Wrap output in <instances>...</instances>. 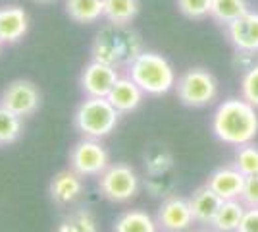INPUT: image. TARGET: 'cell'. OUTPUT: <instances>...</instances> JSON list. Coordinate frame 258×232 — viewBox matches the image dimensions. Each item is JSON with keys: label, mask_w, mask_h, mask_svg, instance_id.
<instances>
[{"label": "cell", "mask_w": 258, "mask_h": 232, "mask_svg": "<svg viewBox=\"0 0 258 232\" xmlns=\"http://www.w3.org/2000/svg\"><path fill=\"white\" fill-rule=\"evenodd\" d=\"M212 130L220 142L241 147L252 144L258 133V109L243 97H231L218 105Z\"/></svg>", "instance_id": "obj_1"}, {"label": "cell", "mask_w": 258, "mask_h": 232, "mask_svg": "<svg viewBox=\"0 0 258 232\" xmlns=\"http://www.w3.org/2000/svg\"><path fill=\"white\" fill-rule=\"evenodd\" d=\"M143 53V43L137 31L129 25L108 22L95 37L93 60L104 62L114 68H127Z\"/></svg>", "instance_id": "obj_2"}, {"label": "cell", "mask_w": 258, "mask_h": 232, "mask_svg": "<svg viewBox=\"0 0 258 232\" xmlns=\"http://www.w3.org/2000/svg\"><path fill=\"white\" fill-rule=\"evenodd\" d=\"M127 76L147 95H152V97L170 93L172 89H175V83H177V76L170 60L152 51H143L129 64Z\"/></svg>", "instance_id": "obj_3"}, {"label": "cell", "mask_w": 258, "mask_h": 232, "mask_svg": "<svg viewBox=\"0 0 258 232\" xmlns=\"http://www.w3.org/2000/svg\"><path fill=\"white\" fill-rule=\"evenodd\" d=\"M121 112L108 101V97H87L76 111L74 122L77 132L85 137L100 140L114 132Z\"/></svg>", "instance_id": "obj_4"}, {"label": "cell", "mask_w": 258, "mask_h": 232, "mask_svg": "<svg viewBox=\"0 0 258 232\" xmlns=\"http://www.w3.org/2000/svg\"><path fill=\"white\" fill-rule=\"evenodd\" d=\"M175 93L185 107L201 109L218 97V81L205 68H189L177 77Z\"/></svg>", "instance_id": "obj_5"}, {"label": "cell", "mask_w": 258, "mask_h": 232, "mask_svg": "<svg viewBox=\"0 0 258 232\" xmlns=\"http://www.w3.org/2000/svg\"><path fill=\"white\" fill-rule=\"evenodd\" d=\"M98 190L102 198L114 203H123L137 196L139 192V178L129 165L116 163L108 165V168L98 178Z\"/></svg>", "instance_id": "obj_6"}, {"label": "cell", "mask_w": 258, "mask_h": 232, "mask_svg": "<svg viewBox=\"0 0 258 232\" xmlns=\"http://www.w3.org/2000/svg\"><path fill=\"white\" fill-rule=\"evenodd\" d=\"M70 166L79 176H100L108 168V153L97 140L85 137L70 151Z\"/></svg>", "instance_id": "obj_7"}, {"label": "cell", "mask_w": 258, "mask_h": 232, "mask_svg": "<svg viewBox=\"0 0 258 232\" xmlns=\"http://www.w3.org/2000/svg\"><path fill=\"white\" fill-rule=\"evenodd\" d=\"M0 105L8 111L16 112L18 116H31L39 111L41 105V93L37 85L29 79H16L2 91Z\"/></svg>", "instance_id": "obj_8"}, {"label": "cell", "mask_w": 258, "mask_h": 232, "mask_svg": "<svg viewBox=\"0 0 258 232\" xmlns=\"http://www.w3.org/2000/svg\"><path fill=\"white\" fill-rule=\"evenodd\" d=\"M118 79V68L93 60L83 68L79 83H81V91L85 93V97H108V93L112 91Z\"/></svg>", "instance_id": "obj_9"}, {"label": "cell", "mask_w": 258, "mask_h": 232, "mask_svg": "<svg viewBox=\"0 0 258 232\" xmlns=\"http://www.w3.org/2000/svg\"><path fill=\"white\" fill-rule=\"evenodd\" d=\"M195 222L193 211L189 205V199L172 196L164 199L156 215V224L164 232H183Z\"/></svg>", "instance_id": "obj_10"}, {"label": "cell", "mask_w": 258, "mask_h": 232, "mask_svg": "<svg viewBox=\"0 0 258 232\" xmlns=\"http://www.w3.org/2000/svg\"><path fill=\"white\" fill-rule=\"evenodd\" d=\"M227 39L239 51L258 53V12L248 10L226 27Z\"/></svg>", "instance_id": "obj_11"}, {"label": "cell", "mask_w": 258, "mask_h": 232, "mask_svg": "<svg viewBox=\"0 0 258 232\" xmlns=\"http://www.w3.org/2000/svg\"><path fill=\"white\" fill-rule=\"evenodd\" d=\"M245 174L239 172L235 166H224V168H218L214 170L210 176H208V186L214 190L220 198L227 201V199H239L241 198V192L245 186Z\"/></svg>", "instance_id": "obj_12"}, {"label": "cell", "mask_w": 258, "mask_h": 232, "mask_svg": "<svg viewBox=\"0 0 258 232\" xmlns=\"http://www.w3.org/2000/svg\"><path fill=\"white\" fill-rule=\"evenodd\" d=\"M74 168L70 170H60L58 174H54L50 180V198L56 205H70L74 203L81 192H83V182Z\"/></svg>", "instance_id": "obj_13"}, {"label": "cell", "mask_w": 258, "mask_h": 232, "mask_svg": "<svg viewBox=\"0 0 258 232\" xmlns=\"http://www.w3.org/2000/svg\"><path fill=\"white\" fill-rule=\"evenodd\" d=\"M29 27V18L20 6L0 8V43H18Z\"/></svg>", "instance_id": "obj_14"}, {"label": "cell", "mask_w": 258, "mask_h": 232, "mask_svg": "<svg viewBox=\"0 0 258 232\" xmlns=\"http://www.w3.org/2000/svg\"><path fill=\"white\" fill-rule=\"evenodd\" d=\"M143 97H145V91H143L129 76H123V77L119 76V79L116 81V85L108 93V101H110L121 114L135 111L141 103H143Z\"/></svg>", "instance_id": "obj_15"}, {"label": "cell", "mask_w": 258, "mask_h": 232, "mask_svg": "<svg viewBox=\"0 0 258 232\" xmlns=\"http://www.w3.org/2000/svg\"><path fill=\"white\" fill-rule=\"evenodd\" d=\"M222 203H224V199L220 198L208 184L195 190V194L189 198V205L193 211L195 221L201 222V224H212Z\"/></svg>", "instance_id": "obj_16"}, {"label": "cell", "mask_w": 258, "mask_h": 232, "mask_svg": "<svg viewBox=\"0 0 258 232\" xmlns=\"http://www.w3.org/2000/svg\"><path fill=\"white\" fill-rule=\"evenodd\" d=\"M245 211H247V207L241 199H227L220 205V209L216 213L212 228L216 232H237L239 224L243 221Z\"/></svg>", "instance_id": "obj_17"}, {"label": "cell", "mask_w": 258, "mask_h": 232, "mask_svg": "<svg viewBox=\"0 0 258 232\" xmlns=\"http://www.w3.org/2000/svg\"><path fill=\"white\" fill-rule=\"evenodd\" d=\"M66 12L77 23H95L104 18V0H66Z\"/></svg>", "instance_id": "obj_18"}, {"label": "cell", "mask_w": 258, "mask_h": 232, "mask_svg": "<svg viewBox=\"0 0 258 232\" xmlns=\"http://www.w3.org/2000/svg\"><path fill=\"white\" fill-rule=\"evenodd\" d=\"M158 224L145 211H125L114 222V232H156Z\"/></svg>", "instance_id": "obj_19"}, {"label": "cell", "mask_w": 258, "mask_h": 232, "mask_svg": "<svg viewBox=\"0 0 258 232\" xmlns=\"http://www.w3.org/2000/svg\"><path fill=\"white\" fill-rule=\"evenodd\" d=\"M250 10L247 0H212V10L210 18L216 20L220 25L227 27L229 23L239 20L243 14Z\"/></svg>", "instance_id": "obj_20"}, {"label": "cell", "mask_w": 258, "mask_h": 232, "mask_svg": "<svg viewBox=\"0 0 258 232\" xmlns=\"http://www.w3.org/2000/svg\"><path fill=\"white\" fill-rule=\"evenodd\" d=\"M139 14V0H104V18L110 23L129 25Z\"/></svg>", "instance_id": "obj_21"}, {"label": "cell", "mask_w": 258, "mask_h": 232, "mask_svg": "<svg viewBox=\"0 0 258 232\" xmlns=\"http://www.w3.org/2000/svg\"><path fill=\"white\" fill-rule=\"evenodd\" d=\"M56 232H98L97 219L87 209H77L64 217L56 226Z\"/></svg>", "instance_id": "obj_22"}, {"label": "cell", "mask_w": 258, "mask_h": 232, "mask_svg": "<svg viewBox=\"0 0 258 232\" xmlns=\"http://www.w3.org/2000/svg\"><path fill=\"white\" fill-rule=\"evenodd\" d=\"M22 135V116L0 105V145L14 144Z\"/></svg>", "instance_id": "obj_23"}, {"label": "cell", "mask_w": 258, "mask_h": 232, "mask_svg": "<svg viewBox=\"0 0 258 232\" xmlns=\"http://www.w3.org/2000/svg\"><path fill=\"white\" fill-rule=\"evenodd\" d=\"M239 172L245 176H254L258 174V147L254 144H245L237 149L235 163H233Z\"/></svg>", "instance_id": "obj_24"}, {"label": "cell", "mask_w": 258, "mask_h": 232, "mask_svg": "<svg viewBox=\"0 0 258 232\" xmlns=\"http://www.w3.org/2000/svg\"><path fill=\"white\" fill-rule=\"evenodd\" d=\"M177 8L191 20H205L210 16L212 0H177Z\"/></svg>", "instance_id": "obj_25"}, {"label": "cell", "mask_w": 258, "mask_h": 232, "mask_svg": "<svg viewBox=\"0 0 258 232\" xmlns=\"http://www.w3.org/2000/svg\"><path fill=\"white\" fill-rule=\"evenodd\" d=\"M241 97L258 109V64H254L241 77Z\"/></svg>", "instance_id": "obj_26"}, {"label": "cell", "mask_w": 258, "mask_h": 232, "mask_svg": "<svg viewBox=\"0 0 258 232\" xmlns=\"http://www.w3.org/2000/svg\"><path fill=\"white\" fill-rule=\"evenodd\" d=\"M241 201L245 203V207H258V174L245 178V186L241 192Z\"/></svg>", "instance_id": "obj_27"}, {"label": "cell", "mask_w": 258, "mask_h": 232, "mask_svg": "<svg viewBox=\"0 0 258 232\" xmlns=\"http://www.w3.org/2000/svg\"><path fill=\"white\" fill-rule=\"evenodd\" d=\"M256 55H258V53H250V51H239V49H235V55H233V68H235L237 72L245 74V72H248V70L254 66V64H258Z\"/></svg>", "instance_id": "obj_28"}, {"label": "cell", "mask_w": 258, "mask_h": 232, "mask_svg": "<svg viewBox=\"0 0 258 232\" xmlns=\"http://www.w3.org/2000/svg\"><path fill=\"white\" fill-rule=\"evenodd\" d=\"M170 166H172V157L164 151L156 153L154 159H149V172L152 176H162Z\"/></svg>", "instance_id": "obj_29"}, {"label": "cell", "mask_w": 258, "mask_h": 232, "mask_svg": "<svg viewBox=\"0 0 258 232\" xmlns=\"http://www.w3.org/2000/svg\"><path fill=\"white\" fill-rule=\"evenodd\" d=\"M237 232H258V207H250L245 211Z\"/></svg>", "instance_id": "obj_30"}, {"label": "cell", "mask_w": 258, "mask_h": 232, "mask_svg": "<svg viewBox=\"0 0 258 232\" xmlns=\"http://www.w3.org/2000/svg\"><path fill=\"white\" fill-rule=\"evenodd\" d=\"M35 2H39V4H52L56 0H35Z\"/></svg>", "instance_id": "obj_31"}, {"label": "cell", "mask_w": 258, "mask_h": 232, "mask_svg": "<svg viewBox=\"0 0 258 232\" xmlns=\"http://www.w3.org/2000/svg\"><path fill=\"white\" fill-rule=\"evenodd\" d=\"M0 44H2V43H0Z\"/></svg>", "instance_id": "obj_32"}, {"label": "cell", "mask_w": 258, "mask_h": 232, "mask_svg": "<svg viewBox=\"0 0 258 232\" xmlns=\"http://www.w3.org/2000/svg\"><path fill=\"white\" fill-rule=\"evenodd\" d=\"M203 232H205V230H203Z\"/></svg>", "instance_id": "obj_33"}]
</instances>
